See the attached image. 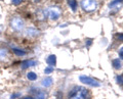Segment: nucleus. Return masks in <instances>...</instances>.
Here are the masks:
<instances>
[{
	"instance_id": "obj_1",
	"label": "nucleus",
	"mask_w": 123,
	"mask_h": 99,
	"mask_svg": "<svg viewBox=\"0 0 123 99\" xmlns=\"http://www.w3.org/2000/svg\"><path fill=\"white\" fill-rule=\"evenodd\" d=\"M90 94L88 90L83 87L76 86L69 93V99H89Z\"/></svg>"
},
{
	"instance_id": "obj_2",
	"label": "nucleus",
	"mask_w": 123,
	"mask_h": 99,
	"mask_svg": "<svg viewBox=\"0 0 123 99\" xmlns=\"http://www.w3.org/2000/svg\"><path fill=\"white\" fill-rule=\"evenodd\" d=\"M82 8L89 12V11H93L97 8V1L95 0H82L81 1Z\"/></svg>"
},
{
	"instance_id": "obj_3",
	"label": "nucleus",
	"mask_w": 123,
	"mask_h": 99,
	"mask_svg": "<svg viewBox=\"0 0 123 99\" xmlns=\"http://www.w3.org/2000/svg\"><path fill=\"white\" fill-rule=\"evenodd\" d=\"M45 14H48V16L50 17L52 21H56L61 16V9H60V7H57V6L49 7V8H47V10H46Z\"/></svg>"
},
{
	"instance_id": "obj_4",
	"label": "nucleus",
	"mask_w": 123,
	"mask_h": 99,
	"mask_svg": "<svg viewBox=\"0 0 123 99\" xmlns=\"http://www.w3.org/2000/svg\"><path fill=\"white\" fill-rule=\"evenodd\" d=\"M79 79H80V81H81V83L86 84V85H89V86H92V87L101 86V83H99L98 81H97V80L92 79L90 77H87V76H80Z\"/></svg>"
},
{
	"instance_id": "obj_5",
	"label": "nucleus",
	"mask_w": 123,
	"mask_h": 99,
	"mask_svg": "<svg viewBox=\"0 0 123 99\" xmlns=\"http://www.w3.org/2000/svg\"><path fill=\"white\" fill-rule=\"evenodd\" d=\"M11 28L15 31H22L24 29V21L21 17H13L10 22Z\"/></svg>"
},
{
	"instance_id": "obj_6",
	"label": "nucleus",
	"mask_w": 123,
	"mask_h": 99,
	"mask_svg": "<svg viewBox=\"0 0 123 99\" xmlns=\"http://www.w3.org/2000/svg\"><path fill=\"white\" fill-rule=\"evenodd\" d=\"M22 67L23 68H27V67H31V66H37V61L35 60H25L22 62Z\"/></svg>"
},
{
	"instance_id": "obj_7",
	"label": "nucleus",
	"mask_w": 123,
	"mask_h": 99,
	"mask_svg": "<svg viewBox=\"0 0 123 99\" xmlns=\"http://www.w3.org/2000/svg\"><path fill=\"white\" fill-rule=\"evenodd\" d=\"M52 78H50V77H46V78H44L43 80H42V82H41V85L43 86V87H50L51 85H52Z\"/></svg>"
},
{
	"instance_id": "obj_8",
	"label": "nucleus",
	"mask_w": 123,
	"mask_h": 99,
	"mask_svg": "<svg viewBox=\"0 0 123 99\" xmlns=\"http://www.w3.org/2000/svg\"><path fill=\"white\" fill-rule=\"evenodd\" d=\"M46 62H47L49 66H55V64L56 63V57H55V55H53V54L49 55L48 57H47V59H46Z\"/></svg>"
},
{
	"instance_id": "obj_9",
	"label": "nucleus",
	"mask_w": 123,
	"mask_h": 99,
	"mask_svg": "<svg viewBox=\"0 0 123 99\" xmlns=\"http://www.w3.org/2000/svg\"><path fill=\"white\" fill-rule=\"evenodd\" d=\"M38 32L36 29H32V28H30V29H28L26 31V35L27 36H31V37H33V36H36V35H38Z\"/></svg>"
},
{
	"instance_id": "obj_10",
	"label": "nucleus",
	"mask_w": 123,
	"mask_h": 99,
	"mask_svg": "<svg viewBox=\"0 0 123 99\" xmlns=\"http://www.w3.org/2000/svg\"><path fill=\"white\" fill-rule=\"evenodd\" d=\"M8 56V52L6 49H0V60H5Z\"/></svg>"
},
{
	"instance_id": "obj_11",
	"label": "nucleus",
	"mask_w": 123,
	"mask_h": 99,
	"mask_svg": "<svg viewBox=\"0 0 123 99\" xmlns=\"http://www.w3.org/2000/svg\"><path fill=\"white\" fill-rule=\"evenodd\" d=\"M68 3H69V5H70V7L72 8L73 11H75L77 9V1L76 0H68Z\"/></svg>"
},
{
	"instance_id": "obj_12",
	"label": "nucleus",
	"mask_w": 123,
	"mask_h": 99,
	"mask_svg": "<svg viewBox=\"0 0 123 99\" xmlns=\"http://www.w3.org/2000/svg\"><path fill=\"white\" fill-rule=\"evenodd\" d=\"M46 97H47V95H46V93L44 91H39V92L36 94L35 99H46Z\"/></svg>"
},
{
	"instance_id": "obj_13",
	"label": "nucleus",
	"mask_w": 123,
	"mask_h": 99,
	"mask_svg": "<svg viewBox=\"0 0 123 99\" xmlns=\"http://www.w3.org/2000/svg\"><path fill=\"white\" fill-rule=\"evenodd\" d=\"M27 78H28L30 81H35L37 79V75L35 73H33V72H30V73H28V75H27Z\"/></svg>"
},
{
	"instance_id": "obj_14",
	"label": "nucleus",
	"mask_w": 123,
	"mask_h": 99,
	"mask_svg": "<svg viewBox=\"0 0 123 99\" xmlns=\"http://www.w3.org/2000/svg\"><path fill=\"white\" fill-rule=\"evenodd\" d=\"M112 63H113L114 68H116V70H119V68H121V62L119 61V59H114Z\"/></svg>"
},
{
	"instance_id": "obj_15",
	"label": "nucleus",
	"mask_w": 123,
	"mask_h": 99,
	"mask_svg": "<svg viewBox=\"0 0 123 99\" xmlns=\"http://www.w3.org/2000/svg\"><path fill=\"white\" fill-rule=\"evenodd\" d=\"M13 52H14L18 56H24V55H26V52H25V51H23V50H21V49L14 48V49H13Z\"/></svg>"
},
{
	"instance_id": "obj_16",
	"label": "nucleus",
	"mask_w": 123,
	"mask_h": 99,
	"mask_svg": "<svg viewBox=\"0 0 123 99\" xmlns=\"http://www.w3.org/2000/svg\"><path fill=\"white\" fill-rule=\"evenodd\" d=\"M53 72V66H47L44 70V73L46 74V75H48V74H50V73H52Z\"/></svg>"
},
{
	"instance_id": "obj_17",
	"label": "nucleus",
	"mask_w": 123,
	"mask_h": 99,
	"mask_svg": "<svg viewBox=\"0 0 123 99\" xmlns=\"http://www.w3.org/2000/svg\"><path fill=\"white\" fill-rule=\"evenodd\" d=\"M121 2H123V0H114L113 2H111V3H110L109 6H110V7H111V6H114V5L118 4V3H121Z\"/></svg>"
},
{
	"instance_id": "obj_18",
	"label": "nucleus",
	"mask_w": 123,
	"mask_h": 99,
	"mask_svg": "<svg viewBox=\"0 0 123 99\" xmlns=\"http://www.w3.org/2000/svg\"><path fill=\"white\" fill-rule=\"evenodd\" d=\"M22 2H23V0H12V4H14V5H18V4H21Z\"/></svg>"
},
{
	"instance_id": "obj_19",
	"label": "nucleus",
	"mask_w": 123,
	"mask_h": 99,
	"mask_svg": "<svg viewBox=\"0 0 123 99\" xmlns=\"http://www.w3.org/2000/svg\"><path fill=\"white\" fill-rule=\"evenodd\" d=\"M117 82L119 84H123V78L121 77V76H118L117 77Z\"/></svg>"
},
{
	"instance_id": "obj_20",
	"label": "nucleus",
	"mask_w": 123,
	"mask_h": 99,
	"mask_svg": "<svg viewBox=\"0 0 123 99\" xmlns=\"http://www.w3.org/2000/svg\"><path fill=\"white\" fill-rule=\"evenodd\" d=\"M119 56H120V58L121 59H123V47L119 50Z\"/></svg>"
},
{
	"instance_id": "obj_21",
	"label": "nucleus",
	"mask_w": 123,
	"mask_h": 99,
	"mask_svg": "<svg viewBox=\"0 0 123 99\" xmlns=\"http://www.w3.org/2000/svg\"><path fill=\"white\" fill-rule=\"evenodd\" d=\"M117 38H118L119 40L123 41V34H119V35H117Z\"/></svg>"
},
{
	"instance_id": "obj_22",
	"label": "nucleus",
	"mask_w": 123,
	"mask_h": 99,
	"mask_svg": "<svg viewBox=\"0 0 123 99\" xmlns=\"http://www.w3.org/2000/svg\"><path fill=\"white\" fill-rule=\"evenodd\" d=\"M20 96V93H17V94H13L12 96H11V99H13V98H15V97H18Z\"/></svg>"
},
{
	"instance_id": "obj_23",
	"label": "nucleus",
	"mask_w": 123,
	"mask_h": 99,
	"mask_svg": "<svg viewBox=\"0 0 123 99\" xmlns=\"http://www.w3.org/2000/svg\"><path fill=\"white\" fill-rule=\"evenodd\" d=\"M91 44V40H87V45L89 46V45Z\"/></svg>"
},
{
	"instance_id": "obj_24",
	"label": "nucleus",
	"mask_w": 123,
	"mask_h": 99,
	"mask_svg": "<svg viewBox=\"0 0 123 99\" xmlns=\"http://www.w3.org/2000/svg\"><path fill=\"white\" fill-rule=\"evenodd\" d=\"M2 30H3V27H2V26H0V34H1V32H2Z\"/></svg>"
},
{
	"instance_id": "obj_25",
	"label": "nucleus",
	"mask_w": 123,
	"mask_h": 99,
	"mask_svg": "<svg viewBox=\"0 0 123 99\" xmlns=\"http://www.w3.org/2000/svg\"><path fill=\"white\" fill-rule=\"evenodd\" d=\"M23 99H33V98H32V97H30V96H29V97H25V98H23Z\"/></svg>"
}]
</instances>
